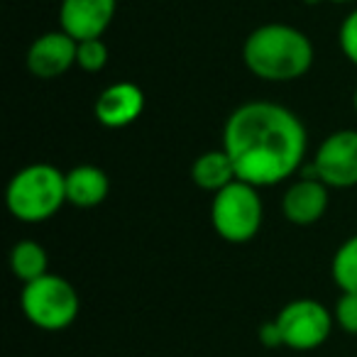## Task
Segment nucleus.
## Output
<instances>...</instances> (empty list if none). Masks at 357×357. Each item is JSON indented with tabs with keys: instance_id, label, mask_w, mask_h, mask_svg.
Segmentation results:
<instances>
[{
	"instance_id": "1",
	"label": "nucleus",
	"mask_w": 357,
	"mask_h": 357,
	"mask_svg": "<svg viewBox=\"0 0 357 357\" xmlns=\"http://www.w3.org/2000/svg\"><path fill=\"white\" fill-rule=\"evenodd\" d=\"M223 149L240 181L267 189L301 169L308 132L294 110L272 100H248L223 125Z\"/></svg>"
},
{
	"instance_id": "2",
	"label": "nucleus",
	"mask_w": 357,
	"mask_h": 357,
	"mask_svg": "<svg viewBox=\"0 0 357 357\" xmlns=\"http://www.w3.org/2000/svg\"><path fill=\"white\" fill-rule=\"evenodd\" d=\"M243 61L252 76L267 84L298 81L316 61L311 37L287 22H264L243 42Z\"/></svg>"
},
{
	"instance_id": "3",
	"label": "nucleus",
	"mask_w": 357,
	"mask_h": 357,
	"mask_svg": "<svg viewBox=\"0 0 357 357\" xmlns=\"http://www.w3.org/2000/svg\"><path fill=\"white\" fill-rule=\"evenodd\" d=\"M6 206L20 223H45L66 206V172L35 162L17 169L6 189Z\"/></svg>"
},
{
	"instance_id": "4",
	"label": "nucleus",
	"mask_w": 357,
	"mask_h": 357,
	"mask_svg": "<svg viewBox=\"0 0 357 357\" xmlns=\"http://www.w3.org/2000/svg\"><path fill=\"white\" fill-rule=\"evenodd\" d=\"M20 308L35 328L47 333H59L74 326L81 311V298L76 287L59 274H45L30 284H22Z\"/></svg>"
},
{
	"instance_id": "5",
	"label": "nucleus",
	"mask_w": 357,
	"mask_h": 357,
	"mask_svg": "<svg viewBox=\"0 0 357 357\" xmlns=\"http://www.w3.org/2000/svg\"><path fill=\"white\" fill-rule=\"evenodd\" d=\"M264 220V204L259 189L235 178L233 184L213 194L211 225L215 235L230 245H245L257 238Z\"/></svg>"
},
{
	"instance_id": "6",
	"label": "nucleus",
	"mask_w": 357,
	"mask_h": 357,
	"mask_svg": "<svg viewBox=\"0 0 357 357\" xmlns=\"http://www.w3.org/2000/svg\"><path fill=\"white\" fill-rule=\"evenodd\" d=\"M277 328L282 333L284 347L308 352L321 347L331 337L335 318L326 303L316 298H294L277 313Z\"/></svg>"
},
{
	"instance_id": "7",
	"label": "nucleus",
	"mask_w": 357,
	"mask_h": 357,
	"mask_svg": "<svg viewBox=\"0 0 357 357\" xmlns=\"http://www.w3.org/2000/svg\"><path fill=\"white\" fill-rule=\"evenodd\" d=\"M311 174L328 189L357 186V130H335L326 135L313 154Z\"/></svg>"
},
{
	"instance_id": "8",
	"label": "nucleus",
	"mask_w": 357,
	"mask_h": 357,
	"mask_svg": "<svg viewBox=\"0 0 357 357\" xmlns=\"http://www.w3.org/2000/svg\"><path fill=\"white\" fill-rule=\"evenodd\" d=\"M118 13V0H61L59 30L71 40H100Z\"/></svg>"
},
{
	"instance_id": "9",
	"label": "nucleus",
	"mask_w": 357,
	"mask_h": 357,
	"mask_svg": "<svg viewBox=\"0 0 357 357\" xmlns=\"http://www.w3.org/2000/svg\"><path fill=\"white\" fill-rule=\"evenodd\" d=\"M79 42L71 40L64 30H52L35 37L25 56L27 71L40 81H54L76 66Z\"/></svg>"
},
{
	"instance_id": "10",
	"label": "nucleus",
	"mask_w": 357,
	"mask_h": 357,
	"mask_svg": "<svg viewBox=\"0 0 357 357\" xmlns=\"http://www.w3.org/2000/svg\"><path fill=\"white\" fill-rule=\"evenodd\" d=\"M144 91L135 81H115L105 86L93 103V115L103 128L123 130L144 113Z\"/></svg>"
},
{
	"instance_id": "11",
	"label": "nucleus",
	"mask_w": 357,
	"mask_h": 357,
	"mask_svg": "<svg viewBox=\"0 0 357 357\" xmlns=\"http://www.w3.org/2000/svg\"><path fill=\"white\" fill-rule=\"evenodd\" d=\"M331 206V189L311 172L296 178L282 196V213L294 225H313L328 213Z\"/></svg>"
},
{
	"instance_id": "12",
	"label": "nucleus",
	"mask_w": 357,
	"mask_h": 357,
	"mask_svg": "<svg viewBox=\"0 0 357 357\" xmlns=\"http://www.w3.org/2000/svg\"><path fill=\"white\" fill-rule=\"evenodd\" d=\"M110 194V178L96 164H79L66 172V204L74 208H96Z\"/></svg>"
},
{
	"instance_id": "13",
	"label": "nucleus",
	"mask_w": 357,
	"mask_h": 357,
	"mask_svg": "<svg viewBox=\"0 0 357 357\" xmlns=\"http://www.w3.org/2000/svg\"><path fill=\"white\" fill-rule=\"evenodd\" d=\"M235 178H238V174H235L233 162H230L228 152L223 147L206 149L191 164V181L201 191H208V194H218L220 189L233 184Z\"/></svg>"
},
{
	"instance_id": "14",
	"label": "nucleus",
	"mask_w": 357,
	"mask_h": 357,
	"mask_svg": "<svg viewBox=\"0 0 357 357\" xmlns=\"http://www.w3.org/2000/svg\"><path fill=\"white\" fill-rule=\"evenodd\" d=\"M10 272L22 284H30L50 274V255H47L45 245H40L37 240H20L13 245Z\"/></svg>"
},
{
	"instance_id": "15",
	"label": "nucleus",
	"mask_w": 357,
	"mask_h": 357,
	"mask_svg": "<svg viewBox=\"0 0 357 357\" xmlns=\"http://www.w3.org/2000/svg\"><path fill=\"white\" fill-rule=\"evenodd\" d=\"M331 277L340 291L357 294V233L340 243V248L333 252Z\"/></svg>"
},
{
	"instance_id": "16",
	"label": "nucleus",
	"mask_w": 357,
	"mask_h": 357,
	"mask_svg": "<svg viewBox=\"0 0 357 357\" xmlns=\"http://www.w3.org/2000/svg\"><path fill=\"white\" fill-rule=\"evenodd\" d=\"M108 45L103 40H86L79 42V50H76V66L86 74H98L108 64Z\"/></svg>"
},
{
	"instance_id": "17",
	"label": "nucleus",
	"mask_w": 357,
	"mask_h": 357,
	"mask_svg": "<svg viewBox=\"0 0 357 357\" xmlns=\"http://www.w3.org/2000/svg\"><path fill=\"white\" fill-rule=\"evenodd\" d=\"M333 318H335V326L340 328L347 335H357V294H345L340 291L333 308Z\"/></svg>"
},
{
	"instance_id": "18",
	"label": "nucleus",
	"mask_w": 357,
	"mask_h": 357,
	"mask_svg": "<svg viewBox=\"0 0 357 357\" xmlns=\"http://www.w3.org/2000/svg\"><path fill=\"white\" fill-rule=\"evenodd\" d=\"M337 45H340L342 56H345L352 66H357V8L352 13H347L345 20L340 22Z\"/></svg>"
},
{
	"instance_id": "19",
	"label": "nucleus",
	"mask_w": 357,
	"mask_h": 357,
	"mask_svg": "<svg viewBox=\"0 0 357 357\" xmlns=\"http://www.w3.org/2000/svg\"><path fill=\"white\" fill-rule=\"evenodd\" d=\"M257 335H259V342H262L264 347H284L282 333H279L277 321H274V318H272V321H267V323H262V326H259Z\"/></svg>"
},
{
	"instance_id": "20",
	"label": "nucleus",
	"mask_w": 357,
	"mask_h": 357,
	"mask_svg": "<svg viewBox=\"0 0 357 357\" xmlns=\"http://www.w3.org/2000/svg\"><path fill=\"white\" fill-rule=\"evenodd\" d=\"M308 3H333V6H345V3H355V0H308Z\"/></svg>"
},
{
	"instance_id": "21",
	"label": "nucleus",
	"mask_w": 357,
	"mask_h": 357,
	"mask_svg": "<svg viewBox=\"0 0 357 357\" xmlns=\"http://www.w3.org/2000/svg\"><path fill=\"white\" fill-rule=\"evenodd\" d=\"M352 110H355V115H357V86H355V93H352Z\"/></svg>"
}]
</instances>
